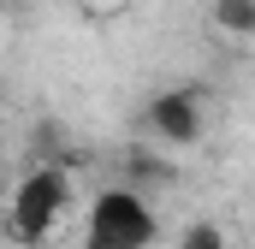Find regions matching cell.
I'll return each instance as SVG.
<instances>
[{
  "instance_id": "cell-1",
  "label": "cell",
  "mask_w": 255,
  "mask_h": 249,
  "mask_svg": "<svg viewBox=\"0 0 255 249\" xmlns=\"http://www.w3.org/2000/svg\"><path fill=\"white\" fill-rule=\"evenodd\" d=\"M65 208H71V172L65 166H30L6 202V238L18 249H42L60 232Z\"/></svg>"
},
{
  "instance_id": "cell-6",
  "label": "cell",
  "mask_w": 255,
  "mask_h": 249,
  "mask_svg": "<svg viewBox=\"0 0 255 249\" xmlns=\"http://www.w3.org/2000/svg\"><path fill=\"white\" fill-rule=\"evenodd\" d=\"M125 166H130V178H154V184H166V178H172V166H166V160H154V154H142V148H130Z\"/></svg>"
},
{
  "instance_id": "cell-3",
  "label": "cell",
  "mask_w": 255,
  "mask_h": 249,
  "mask_svg": "<svg viewBox=\"0 0 255 249\" xmlns=\"http://www.w3.org/2000/svg\"><path fill=\"white\" fill-rule=\"evenodd\" d=\"M142 130L166 148H196L208 130V89L202 83H172L142 107Z\"/></svg>"
},
{
  "instance_id": "cell-5",
  "label": "cell",
  "mask_w": 255,
  "mask_h": 249,
  "mask_svg": "<svg viewBox=\"0 0 255 249\" xmlns=\"http://www.w3.org/2000/svg\"><path fill=\"white\" fill-rule=\"evenodd\" d=\"M178 249H232V238L220 232V220H190L184 238H178Z\"/></svg>"
},
{
  "instance_id": "cell-4",
  "label": "cell",
  "mask_w": 255,
  "mask_h": 249,
  "mask_svg": "<svg viewBox=\"0 0 255 249\" xmlns=\"http://www.w3.org/2000/svg\"><path fill=\"white\" fill-rule=\"evenodd\" d=\"M208 24L232 42H255V0H208Z\"/></svg>"
},
{
  "instance_id": "cell-7",
  "label": "cell",
  "mask_w": 255,
  "mask_h": 249,
  "mask_svg": "<svg viewBox=\"0 0 255 249\" xmlns=\"http://www.w3.org/2000/svg\"><path fill=\"white\" fill-rule=\"evenodd\" d=\"M89 6H125V0H89Z\"/></svg>"
},
{
  "instance_id": "cell-2",
  "label": "cell",
  "mask_w": 255,
  "mask_h": 249,
  "mask_svg": "<svg viewBox=\"0 0 255 249\" xmlns=\"http://www.w3.org/2000/svg\"><path fill=\"white\" fill-rule=\"evenodd\" d=\"M154 208L136 190H101L89 208V238L83 249H148L154 244Z\"/></svg>"
}]
</instances>
